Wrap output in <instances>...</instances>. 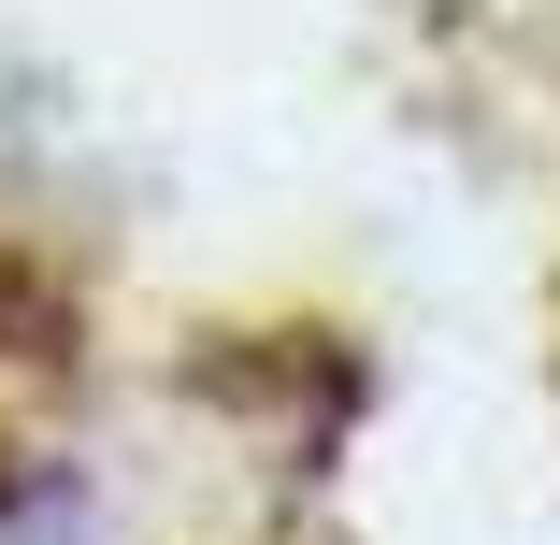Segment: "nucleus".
I'll return each instance as SVG.
<instances>
[{
  "mask_svg": "<svg viewBox=\"0 0 560 545\" xmlns=\"http://www.w3.org/2000/svg\"><path fill=\"white\" fill-rule=\"evenodd\" d=\"M0 545H101L72 474H0Z\"/></svg>",
  "mask_w": 560,
  "mask_h": 545,
  "instance_id": "obj_1",
  "label": "nucleus"
}]
</instances>
